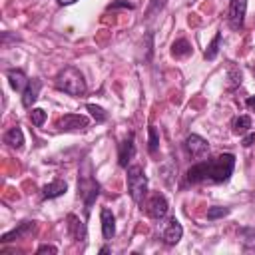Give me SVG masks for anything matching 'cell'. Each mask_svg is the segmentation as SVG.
I'll return each mask as SVG.
<instances>
[{"label": "cell", "instance_id": "1", "mask_svg": "<svg viewBox=\"0 0 255 255\" xmlns=\"http://www.w3.org/2000/svg\"><path fill=\"white\" fill-rule=\"evenodd\" d=\"M235 169V155L233 153H221L213 159H203L193 163L185 179L187 183H223L231 177Z\"/></svg>", "mask_w": 255, "mask_h": 255}, {"label": "cell", "instance_id": "2", "mask_svg": "<svg viewBox=\"0 0 255 255\" xmlns=\"http://www.w3.org/2000/svg\"><path fill=\"white\" fill-rule=\"evenodd\" d=\"M56 88L70 96H84L86 94V80L76 66H66L56 76Z\"/></svg>", "mask_w": 255, "mask_h": 255}, {"label": "cell", "instance_id": "3", "mask_svg": "<svg viewBox=\"0 0 255 255\" xmlns=\"http://www.w3.org/2000/svg\"><path fill=\"white\" fill-rule=\"evenodd\" d=\"M128 193L137 205L143 203V197L147 193V177H145V171L141 165L128 167Z\"/></svg>", "mask_w": 255, "mask_h": 255}, {"label": "cell", "instance_id": "4", "mask_svg": "<svg viewBox=\"0 0 255 255\" xmlns=\"http://www.w3.org/2000/svg\"><path fill=\"white\" fill-rule=\"evenodd\" d=\"M78 189H80V197L84 199V209H86V215H88L92 205H94V201H96V197L100 195V183L94 177L84 175L80 179V183H78Z\"/></svg>", "mask_w": 255, "mask_h": 255}, {"label": "cell", "instance_id": "5", "mask_svg": "<svg viewBox=\"0 0 255 255\" xmlns=\"http://www.w3.org/2000/svg\"><path fill=\"white\" fill-rule=\"evenodd\" d=\"M143 207L141 209H145V213L151 217V219H163L165 217V213H167V209H169V205H167V199L161 195V193H153L145 203H141Z\"/></svg>", "mask_w": 255, "mask_h": 255}, {"label": "cell", "instance_id": "6", "mask_svg": "<svg viewBox=\"0 0 255 255\" xmlns=\"http://www.w3.org/2000/svg\"><path fill=\"white\" fill-rule=\"evenodd\" d=\"M185 149H187V153H189L193 159H201V157H205V155L209 153V143H207V139H203L201 135L191 133V135L185 137Z\"/></svg>", "mask_w": 255, "mask_h": 255}, {"label": "cell", "instance_id": "7", "mask_svg": "<svg viewBox=\"0 0 255 255\" xmlns=\"http://www.w3.org/2000/svg\"><path fill=\"white\" fill-rule=\"evenodd\" d=\"M245 12H247V0H231L229 2V26L233 30H241L245 22Z\"/></svg>", "mask_w": 255, "mask_h": 255}, {"label": "cell", "instance_id": "8", "mask_svg": "<svg viewBox=\"0 0 255 255\" xmlns=\"http://www.w3.org/2000/svg\"><path fill=\"white\" fill-rule=\"evenodd\" d=\"M58 128L64 131H76V129H86L88 128V118L80 114H64L58 120Z\"/></svg>", "mask_w": 255, "mask_h": 255}, {"label": "cell", "instance_id": "9", "mask_svg": "<svg viewBox=\"0 0 255 255\" xmlns=\"http://www.w3.org/2000/svg\"><path fill=\"white\" fill-rule=\"evenodd\" d=\"M181 235H183L181 223H179L175 217H169L167 223H165V227H163V231H161L163 243H165V245H175V243L181 239Z\"/></svg>", "mask_w": 255, "mask_h": 255}, {"label": "cell", "instance_id": "10", "mask_svg": "<svg viewBox=\"0 0 255 255\" xmlns=\"http://www.w3.org/2000/svg\"><path fill=\"white\" fill-rule=\"evenodd\" d=\"M34 229H36V221H24V223H20L16 229H12V231L4 233V235H2V239H0V243H10V241H16V239L28 237Z\"/></svg>", "mask_w": 255, "mask_h": 255}, {"label": "cell", "instance_id": "11", "mask_svg": "<svg viewBox=\"0 0 255 255\" xmlns=\"http://www.w3.org/2000/svg\"><path fill=\"white\" fill-rule=\"evenodd\" d=\"M100 219H102V235H104L106 241H110V239L116 235V217H114L112 209L102 207V211H100Z\"/></svg>", "mask_w": 255, "mask_h": 255}, {"label": "cell", "instance_id": "12", "mask_svg": "<svg viewBox=\"0 0 255 255\" xmlns=\"http://www.w3.org/2000/svg\"><path fill=\"white\" fill-rule=\"evenodd\" d=\"M40 88H42V82H40L38 78H34V80H30V82H28L26 90L22 92V106H24V108H28V110H30V108L34 106V102L38 100Z\"/></svg>", "mask_w": 255, "mask_h": 255}, {"label": "cell", "instance_id": "13", "mask_svg": "<svg viewBox=\"0 0 255 255\" xmlns=\"http://www.w3.org/2000/svg\"><path fill=\"white\" fill-rule=\"evenodd\" d=\"M133 151H135V145H133V133H129L122 143H120V153H118V163L122 167H128L129 159L133 157Z\"/></svg>", "mask_w": 255, "mask_h": 255}, {"label": "cell", "instance_id": "14", "mask_svg": "<svg viewBox=\"0 0 255 255\" xmlns=\"http://www.w3.org/2000/svg\"><path fill=\"white\" fill-rule=\"evenodd\" d=\"M66 191H68V183L62 181V179H54V181H50V183H46L42 187V195L46 199H56V197L64 195Z\"/></svg>", "mask_w": 255, "mask_h": 255}, {"label": "cell", "instance_id": "15", "mask_svg": "<svg viewBox=\"0 0 255 255\" xmlns=\"http://www.w3.org/2000/svg\"><path fill=\"white\" fill-rule=\"evenodd\" d=\"M6 76H8V82H10L12 90H16V92H24L28 82H30L28 76L24 74V70H8Z\"/></svg>", "mask_w": 255, "mask_h": 255}, {"label": "cell", "instance_id": "16", "mask_svg": "<svg viewBox=\"0 0 255 255\" xmlns=\"http://www.w3.org/2000/svg\"><path fill=\"white\" fill-rule=\"evenodd\" d=\"M68 233L74 241H84L86 239V227L76 215H68Z\"/></svg>", "mask_w": 255, "mask_h": 255}, {"label": "cell", "instance_id": "17", "mask_svg": "<svg viewBox=\"0 0 255 255\" xmlns=\"http://www.w3.org/2000/svg\"><path fill=\"white\" fill-rule=\"evenodd\" d=\"M4 141L10 145V147H14V149H20L22 145H24V133H22V129L16 126V128H10L6 133H4Z\"/></svg>", "mask_w": 255, "mask_h": 255}, {"label": "cell", "instance_id": "18", "mask_svg": "<svg viewBox=\"0 0 255 255\" xmlns=\"http://www.w3.org/2000/svg\"><path fill=\"white\" fill-rule=\"evenodd\" d=\"M239 243L247 249H255V227H239L237 229Z\"/></svg>", "mask_w": 255, "mask_h": 255}, {"label": "cell", "instance_id": "19", "mask_svg": "<svg viewBox=\"0 0 255 255\" xmlns=\"http://www.w3.org/2000/svg\"><path fill=\"white\" fill-rule=\"evenodd\" d=\"M191 54V44L185 40V38H177L173 44H171V56L175 58H185Z\"/></svg>", "mask_w": 255, "mask_h": 255}, {"label": "cell", "instance_id": "20", "mask_svg": "<svg viewBox=\"0 0 255 255\" xmlns=\"http://www.w3.org/2000/svg\"><path fill=\"white\" fill-rule=\"evenodd\" d=\"M249 128H251V118L249 116H239V118L233 120V131L235 133H245V131H249Z\"/></svg>", "mask_w": 255, "mask_h": 255}, {"label": "cell", "instance_id": "21", "mask_svg": "<svg viewBox=\"0 0 255 255\" xmlns=\"http://www.w3.org/2000/svg\"><path fill=\"white\" fill-rule=\"evenodd\" d=\"M219 44H221V32H217L215 38L211 40V44L207 46V50H205V60H215V56H217V52H219Z\"/></svg>", "mask_w": 255, "mask_h": 255}, {"label": "cell", "instance_id": "22", "mask_svg": "<svg viewBox=\"0 0 255 255\" xmlns=\"http://www.w3.org/2000/svg\"><path fill=\"white\" fill-rule=\"evenodd\" d=\"M147 133H149L147 149H149L151 153H155L157 147H159V133H157V128H155V126H149V128H147Z\"/></svg>", "mask_w": 255, "mask_h": 255}, {"label": "cell", "instance_id": "23", "mask_svg": "<svg viewBox=\"0 0 255 255\" xmlns=\"http://www.w3.org/2000/svg\"><path fill=\"white\" fill-rule=\"evenodd\" d=\"M46 118H48V114L42 110V108H32V112H30V122L36 126V128H40V126H44V122H46Z\"/></svg>", "mask_w": 255, "mask_h": 255}, {"label": "cell", "instance_id": "24", "mask_svg": "<svg viewBox=\"0 0 255 255\" xmlns=\"http://www.w3.org/2000/svg\"><path fill=\"white\" fill-rule=\"evenodd\" d=\"M86 108H88V112L92 114V118H94L98 124H102V122H106V120H108V114H106L100 106H96V104H88Z\"/></svg>", "mask_w": 255, "mask_h": 255}, {"label": "cell", "instance_id": "25", "mask_svg": "<svg viewBox=\"0 0 255 255\" xmlns=\"http://www.w3.org/2000/svg\"><path fill=\"white\" fill-rule=\"evenodd\" d=\"M229 213V207H209L207 209V219L209 221H215V219H221Z\"/></svg>", "mask_w": 255, "mask_h": 255}, {"label": "cell", "instance_id": "26", "mask_svg": "<svg viewBox=\"0 0 255 255\" xmlns=\"http://www.w3.org/2000/svg\"><path fill=\"white\" fill-rule=\"evenodd\" d=\"M36 253H38V255H42V253H52V255H56L58 249H56L54 245H40V247L36 249Z\"/></svg>", "mask_w": 255, "mask_h": 255}, {"label": "cell", "instance_id": "27", "mask_svg": "<svg viewBox=\"0 0 255 255\" xmlns=\"http://www.w3.org/2000/svg\"><path fill=\"white\" fill-rule=\"evenodd\" d=\"M253 141H255V133H249V135H245L243 145H245V147H249V145H253Z\"/></svg>", "mask_w": 255, "mask_h": 255}, {"label": "cell", "instance_id": "28", "mask_svg": "<svg viewBox=\"0 0 255 255\" xmlns=\"http://www.w3.org/2000/svg\"><path fill=\"white\" fill-rule=\"evenodd\" d=\"M245 104H247V108H249V110H255V96L247 98V102H245Z\"/></svg>", "mask_w": 255, "mask_h": 255}, {"label": "cell", "instance_id": "29", "mask_svg": "<svg viewBox=\"0 0 255 255\" xmlns=\"http://www.w3.org/2000/svg\"><path fill=\"white\" fill-rule=\"evenodd\" d=\"M58 2H60V4H64V6H68V4H74L76 0H58Z\"/></svg>", "mask_w": 255, "mask_h": 255}]
</instances>
